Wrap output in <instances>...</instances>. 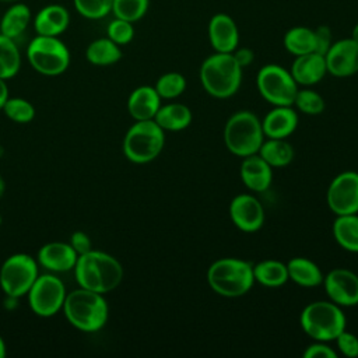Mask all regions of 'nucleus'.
Returning a JSON list of instances; mask_svg holds the SVG:
<instances>
[{
	"label": "nucleus",
	"mask_w": 358,
	"mask_h": 358,
	"mask_svg": "<svg viewBox=\"0 0 358 358\" xmlns=\"http://www.w3.org/2000/svg\"><path fill=\"white\" fill-rule=\"evenodd\" d=\"M73 271L78 287L103 295L117 288L124 274L115 256L95 249L80 255Z\"/></svg>",
	"instance_id": "obj_1"
},
{
	"label": "nucleus",
	"mask_w": 358,
	"mask_h": 358,
	"mask_svg": "<svg viewBox=\"0 0 358 358\" xmlns=\"http://www.w3.org/2000/svg\"><path fill=\"white\" fill-rule=\"evenodd\" d=\"M62 310L67 322L84 333L101 330L109 316V306L103 294L81 287L67 292Z\"/></svg>",
	"instance_id": "obj_2"
},
{
	"label": "nucleus",
	"mask_w": 358,
	"mask_h": 358,
	"mask_svg": "<svg viewBox=\"0 0 358 358\" xmlns=\"http://www.w3.org/2000/svg\"><path fill=\"white\" fill-rule=\"evenodd\" d=\"M243 69L236 63L232 53L214 52L200 66V83L207 94L225 99L235 95L242 84Z\"/></svg>",
	"instance_id": "obj_3"
},
{
	"label": "nucleus",
	"mask_w": 358,
	"mask_h": 358,
	"mask_svg": "<svg viewBox=\"0 0 358 358\" xmlns=\"http://www.w3.org/2000/svg\"><path fill=\"white\" fill-rule=\"evenodd\" d=\"M210 288L227 298H236L248 294L253 284V264L239 257H221L211 263L207 270Z\"/></svg>",
	"instance_id": "obj_4"
},
{
	"label": "nucleus",
	"mask_w": 358,
	"mask_h": 358,
	"mask_svg": "<svg viewBox=\"0 0 358 358\" xmlns=\"http://www.w3.org/2000/svg\"><path fill=\"white\" fill-rule=\"evenodd\" d=\"M299 324L313 341L330 343L347 329V317L343 308L330 299L313 301L302 309Z\"/></svg>",
	"instance_id": "obj_5"
},
{
	"label": "nucleus",
	"mask_w": 358,
	"mask_h": 358,
	"mask_svg": "<svg viewBox=\"0 0 358 358\" xmlns=\"http://www.w3.org/2000/svg\"><path fill=\"white\" fill-rule=\"evenodd\" d=\"M224 144L236 157L257 154L264 141L262 120L252 110L232 113L224 126Z\"/></svg>",
	"instance_id": "obj_6"
},
{
	"label": "nucleus",
	"mask_w": 358,
	"mask_h": 358,
	"mask_svg": "<svg viewBox=\"0 0 358 358\" xmlns=\"http://www.w3.org/2000/svg\"><path fill=\"white\" fill-rule=\"evenodd\" d=\"M165 131L151 120H136L123 137V154L133 164H148L164 150Z\"/></svg>",
	"instance_id": "obj_7"
},
{
	"label": "nucleus",
	"mask_w": 358,
	"mask_h": 358,
	"mask_svg": "<svg viewBox=\"0 0 358 358\" xmlns=\"http://www.w3.org/2000/svg\"><path fill=\"white\" fill-rule=\"evenodd\" d=\"M27 59L39 74L55 77L63 74L70 66V50L59 36L36 35L27 48Z\"/></svg>",
	"instance_id": "obj_8"
},
{
	"label": "nucleus",
	"mask_w": 358,
	"mask_h": 358,
	"mask_svg": "<svg viewBox=\"0 0 358 358\" xmlns=\"http://www.w3.org/2000/svg\"><path fill=\"white\" fill-rule=\"evenodd\" d=\"M256 87L260 96L273 106H292L299 85L285 67L268 63L256 76Z\"/></svg>",
	"instance_id": "obj_9"
},
{
	"label": "nucleus",
	"mask_w": 358,
	"mask_h": 358,
	"mask_svg": "<svg viewBox=\"0 0 358 358\" xmlns=\"http://www.w3.org/2000/svg\"><path fill=\"white\" fill-rule=\"evenodd\" d=\"M38 262L28 253H14L8 256L0 267V287L3 292L17 299L28 294L39 275Z\"/></svg>",
	"instance_id": "obj_10"
},
{
	"label": "nucleus",
	"mask_w": 358,
	"mask_h": 358,
	"mask_svg": "<svg viewBox=\"0 0 358 358\" xmlns=\"http://www.w3.org/2000/svg\"><path fill=\"white\" fill-rule=\"evenodd\" d=\"M67 291L55 273L39 274L29 288L27 298L29 309L39 317H52L63 309Z\"/></svg>",
	"instance_id": "obj_11"
},
{
	"label": "nucleus",
	"mask_w": 358,
	"mask_h": 358,
	"mask_svg": "<svg viewBox=\"0 0 358 358\" xmlns=\"http://www.w3.org/2000/svg\"><path fill=\"white\" fill-rule=\"evenodd\" d=\"M326 201L336 215L358 213V172L343 171L336 175L327 187Z\"/></svg>",
	"instance_id": "obj_12"
},
{
	"label": "nucleus",
	"mask_w": 358,
	"mask_h": 358,
	"mask_svg": "<svg viewBox=\"0 0 358 358\" xmlns=\"http://www.w3.org/2000/svg\"><path fill=\"white\" fill-rule=\"evenodd\" d=\"M322 284L331 302L341 308L358 305V275L352 270L336 267L324 275Z\"/></svg>",
	"instance_id": "obj_13"
},
{
	"label": "nucleus",
	"mask_w": 358,
	"mask_h": 358,
	"mask_svg": "<svg viewBox=\"0 0 358 358\" xmlns=\"http://www.w3.org/2000/svg\"><path fill=\"white\" fill-rule=\"evenodd\" d=\"M229 218L242 232H256L263 227L266 213L256 196L252 193H241L229 203Z\"/></svg>",
	"instance_id": "obj_14"
},
{
	"label": "nucleus",
	"mask_w": 358,
	"mask_h": 358,
	"mask_svg": "<svg viewBox=\"0 0 358 358\" xmlns=\"http://www.w3.org/2000/svg\"><path fill=\"white\" fill-rule=\"evenodd\" d=\"M327 73L345 78L358 73V42L350 38L333 41L329 50L324 53Z\"/></svg>",
	"instance_id": "obj_15"
},
{
	"label": "nucleus",
	"mask_w": 358,
	"mask_h": 358,
	"mask_svg": "<svg viewBox=\"0 0 358 358\" xmlns=\"http://www.w3.org/2000/svg\"><path fill=\"white\" fill-rule=\"evenodd\" d=\"M207 36L214 52L232 53L239 46V28L227 13H217L208 20Z\"/></svg>",
	"instance_id": "obj_16"
},
{
	"label": "nucleus",
	"mask_w": 358,
	"mask_h": 358,
	"mask_svg": "<svg viewBox=\"0 0 358 358\" xmlns=\"http://www.w3.org/2000/svg\"><path fill=\"white\" fill-rule=\"evenodd\" d=\"M78 259L77 252L73 249L70 242H48L42 245L36 255L39 266L46 268L49 273H64L74 268Z\"/></svg>",
	"instance_id": "obj_17"
},
{
	"label": "nucleus",
	"mask_w": 358,
	"mask_h": 358,
	"mask_svg": "<svg viewBox=\"0 0 358 358\" xmlns=\"http://www.w3.org/2000/svg\"><path fill=\"white\" fill-rule=\"evenodd\" d=\"M239 175L243 185L255 193L266 192L273 182V168L259 154L242 158Z\"/></svg>",
	"instance_id": "obj_18"
},
{
	"label": "nucleus",
	"mask_w": 358,
	"mask_h": 358,
	"mask_svg": "<svg viewBox=\"0 0 358 358\" xmlns=\"http://www.w3.org/2000/svg\"><path fill=\"white\" fill-rule=\"evenodd\" d=\"M298 113L294 106H273L262 120L266 138H288L298 127Z\"/></svg>",
	"instance_id": "obj_19"
},
{
	"label": "nucleus",
	"mask_w": 358,
	"mask_h": 358,
	"mask_svg": "<svg viewBox=\"0 0 358 358\" xmlns=\"http://www.w3.org/2000/svg\"><path fill=\"white\" fill-rule=\"evenodd\" d=\"M289 71L298 85H315L327 74L324 56L316 52L295 56Z\"/></svg>",
	"instance_id": "obj_20"
},
{
	"label": "nucleus",
	"mask_w": 358,
	"mask_h": 358,
	"mask_svg": "<svg viewBox=\"0 0 358 358\" xmlns=\"http://www.w3.org/2000/svg\"><path fill=\"white\" fill-rule=\"evenodd\" d=\"M70 25V13L62 4H48L34 17L36 35L60 36Z\"/></svg>",
	"instance_id": "obj_21"
},
{
	"label": "nucleus",
	"mask_w": 358,
	"mask_h": 358,
	"mask_svg": "<svg viewBox=\"0 0 358 358\" xmlns=\"http://www.w3.org/2000/svg\"><path fill=\"white\" fill-rule=\"evenodd\" d=\"M162 99L151 85L134 88L127 98V112L134 120H151L157 115Z\"/></svg>",
	"instance_id": "obj_22"
},
{
	"label": "nucleus",
	"mask_w": 358,
	"mask_h": 358,
	"mask_svg": "<svg viewBox=\"0 0 358 358\" xmlns=\"http://www.w3.org/2000/svg\"><path fill=\"white\" fill-rule=\"evenodd\" d=\"M193 115L187 105L180 102H169L161 105L154 120L164 131H180L189 127Z\"/></svg>",
	"instance_id": "obj_23"
},
{
	"label": "nucleus",
	"mask_w": 358,
	"mask_h": 358,
	"mask_svg": "<svg viewBox=\"0 0 358 358\" xmlns=\"http://www.w3.org/2000/svg\"><path fill=\"white\" fill-rule=\"evenodd\" d=\"M288 278L299 287L313 288L323 282V273L320 267L310 259L303 256L292 257L287 262Z\"/></svg>",
	"instance_id": "obj_24"
},
{
	"label": "nucleus",
	"mask_w": 358,
	"mask_h": 358,
	"mask_svg": "<svg viewBox=\"0 0 358 358\" xmlns=\"http://www.w3.org/2000/svg\"><path fill=\"white\" fill-rule=\"evenodd\" d=\"M31 20V8L24 3H14L0 18V34L15 39L28 28Z\"/></svg>",
	"instance_id": "obj_25"
},
{
	"label": "nucleus",
	"mask_w": 358,
	"mask_h": 358,
	"mask_svg": "<svg viewBox=\"0 0 358 358\" xmlns=\"http://www.w3.org/2000/svg\"><path fill=\"white\" fill-rule=\"evenodd\" d=\"M253 275L255 282L267 288H277L289 281L287 263L275 259H266L253 264Z\"/></svg>",
	"instance_id": "obj_26"
},
{
	"label": "nucleus",
	"mask_w": 358,
	"mask_h": 358,
	"mask_svg": "<svg viewBox=\"0 0 358 358\" xmlns=\"http://www.w3.org/2000/svg\"><path fill=\"white\" fill-rule=\"evenodd\" d=\"M333 236L340 248L351 253H358V213L336 215Z\"/></svg>",
	"instance_id": "obj_27"
},
{
	"label": "nucleus",
	"mask_w": 358,
	"mask_h": 358,
	"mask_svg": "<svg viewBox=\"0 0 358 358\" xmlns=\"http://www.w3.org/2000/svg\"><path fill=\"white\" fill-rule=\"evenodd\" d=\"M257 154L274 169L289 165L294 159L295 151L287 138H264Z\"/></svg>",
	"instance_id": "obj_28"
},
{
	"label": "nucleus",
	"mask_w": 358,
	"mask_h": 358,
	"mask_svg": "<svg viewBox=\"0 0 358 358\" xmlns=\"http://www.w3.org/2000/svg\"><path fill=\"white\" fill-rule=\"evenodd\" d=\"M85 59L94 66H110L122 59V49L108 36L98 38L87 46Z\"/></svg>",
	"instance_id": "obj_29"
},
{
	"label": "nucleus",
	"mask_w": 358,
	"mask_h": 358,
	"mask_svg": "<svg viewBox=\"0 0 358 358\" xmlns=\"http://www.w3.org/2000/svg\"><path fill=\"white\" fill-rule=\"evenodd\" d=\"M282 43L285 50L294 56L316 52L315 29L303 25L292 27L284 34Z\"/></svg>",
	"instance_id": "obj_30"
},
{
	"label": "nucleus",
	"mask_w": 358,
	"mask_h": 358,
	"mask_svg": "<svg viewBox=\"0 0 358 358\" xmlns=\"http://www.w3.org/2000/svg\"><path fill=\"white\" fill-rule=\"evenodd\" d=\"M21 53L15 41L0 34V78L10 80L20 71Z\"/></svg>",
	"instance_id": "obj_31"
},
{
	"label": "nucleus",
	"mask_w": 358,
	"mask_h": 358,
	"mask_svg": "<svg viewBox=\"0 0 358 358\" xmlns=\"http://www.w3.org/2000/svg\"><path fill=\"white\" fill-rule=\"evenodd\" d=\"M187 87V81L183 74L178 71H169L158 77L154 88L161 99H175L180 96Z\"/></svg>",
	"instance_id": "obj_32"
},
{
	"label": "nucleus",
	"mask_w": 358,
	"mask_h": 358,
	"mask_svg": "<svg viewBox=\"0 0 358 358\" xmlns=\"http://www.w3.org/2000/svg\"><path fill=\"white\" fill-rule=\"evenodd\" d=\"M148 7L150 0H113L112 14L116 18H122L134 24L147 14Z\"/></svg>",
	"instance_id": "obj_33"
},
{
	"label": "nucleus",
	"mask_w": 358,
	"mask_h": 358,
	"mask_svg": "<svg viewBox=\"0 0 358 358\" xmlns=\"http://www.w3.org/2000/svg\"><path fill=\"white\" fill-rule=\"evenodd\" d=\"M1 110L10 120L21 124L29 123L35 117V106L28 99L20 96H10Z\"/></svg>",
	"instance_id": "obj_34"
},
{
	"label": "nucleus",
	"mask_w": 358,
	"mask_h": 358,
	"mask_svg": "<svg viewBox=\"0 0 358 358\" xmlns=\"http://www.w3.org/2000/svg\"><path fill=\"white\" fill-rule=\"evenodd\" d=\"M292 106H295V109L303 115L316 116L324 110V99L317 91L308 87L298 90Z\"/></svg>",
	"instance_id": "obj_35"
},
{
	"label": "nucleus",
	"mask_w": 358,
	"mask_h": 358,
	"mask_svg": "<svg viewBox=\"0 0 358 358\" xmlns=\"http://www.w3.org/2000/svg\"><path fill=\"white\" fill-rule=\"evenodd\" d=\"M113 0H73L76 11L87 20H101L112 13Z\"/></svg>",
	"instance_id": "obj_36"
},
{
	"label": "nucleus",
	"mask_w": 358,
	"mask_h": 358,
	"mask_svg": "<svg viewBox=\"0 0 358 358\" xmlns=\"http://www.w3.org/2000/svg\"><path fill=\"white\" fill-rule=\"evenodd\" d=\"M106 36L117 43L119 46L127 45L134 38V27L133 22L122 20V18H113L106 28Z\"/></svg>",
	"instance_id": "obj_37"
},
{
	"label": "nucleus",
	"mask_w": 358,
	"mask_h": 358,
	"mask_svg": "<svg viewBox=\"0 0 358 358\" xmlns=\"http://www.w3.org/2000/svg\"><path fill=\"white\" fill-rule=\"evenodd\" d=\"M334 341L337 344L338 352L343 354L344 357H347V358L358 357V337L354 333H351L345 329L336 337Z\"/></svg>",
	"instance_id": "obj_38"
},
{
	"label": "nucleus",
	"mask_w": 358,
	"mask_h": 358,
	"mask_svg": "<svg viewBox=\"0 0 358 358\" xmlns=\"http://www.w3.org/2000/svg\"><path fill=\"white\" fill-rule=\"evenodd\" d=\"M303 358H337L338 352L324 341H313L303 350Z\"/></svg>",
	"instance_id": "obj_39"
},
{
	"label": "nucleus",
	"mask_w": 358,
	"mask_h": 358,
	"mask_svg": "<svg viewBox=\"0 0 358 358\" xmlns=\"http://www.w3.org/2000/svg\"><path fill=\"white\" fill-rule=\"evenodd\" d=\"M313 29H315V38H316V53H320L324 56V53L329 50V48L333 43L331 29L327 25H319Z\"/></svg>",
	"instance_id": "obj_40"
},
{
	"label": "nucleus",
	"mask_w": 358,
	"mask_h": 358,
	"mask_svg": "<svg viewBox=\"0 0 358 358\" xmlns=\"http://www.w3.org/2000/svg\"><path fill=\"white\" fill-rule=\"evenodd\" d=\"M70 245L73 246V249L77 252V255H83V253H87L88 250L92 249V242H91V238L83 232V231H76L73 232L71 238H70Z\"/></svg>",
	"instance_id": "obj_41"
},
{
	"label": "nucleus",
	"mask_w": 358,
	"mask_h": 358,
	"mask_svg": "<svg viewBox=\"0 0 358 358\" xmlns=\"http://www.w3.org/2000/svg\"><path fill=\"white\" fill-rule=\"evenodd\" d=\"M232 56L234 59L236 60V63L245 69V67H249L253 60H255V53L250 48H246V46H238L234 52H232Z\"/></svg>",
	"instance_id": "obj_42"
},
{
	"label": "nucleus",
	"mask_w": 358,
	"mask_h": 358,
	"mask_svg": "<svg viewBox=\"0 0 358 358\" xmlns=\"http://www.w3.org/2000/svg\"><path fill=\"white\" fill-rule=\"evenodd\" d=\"M6 81H7V80L0 78V110L3 109L6 101L10 98V95H8V87H7V83H6Z\"/></svg>",
	"instance_id": "obj_43"
},
{
	"label": "nucleus",
	"mask_w": 358,
	"mask_h": 358,
	"mask_svg": "<svg viewBox=\"0 0 358 358\" xmlns=\"http://www.w3.org/2000/svg\"><path fill=\"white\" fill-rule=\"evenodd\" d=\"M7 355V348H6V343L3 340V337L0 336V358H4Z\"/></svg>",
	"instance_id": "obj_44"
},
{
	"label": "nucleus",
	"mask_w": 358,
	"mask_h": 358,
	"mask_svg": "<svg viewBox=\"0 0 358 358\" xmlns=\"http://www.w3.org/2000/svg\"><path fill=\"white\" fill-rule=\"evenodd\" d=\"M351 38L354 39V41H357L358 42V22L354 25V28H352V32H351Z\"/></svg>",
	"instance_id": "obj_45"
},
{
	"label": "nucleus",
	"mask_w": 358,
	"mask_h": 358,
	"mask_svg": "<svg viewBox=\"0 0 358 358\" xmlns=\"http://www.w3.org/2000/svg\"><path fill=\"white\" fill-rule=\"evenodd\" d=\"M3 190H4V180H3V178L0 176V196L3 194Z\"/></svg>",
	"instance_id": "obj_46"
}]
</instances>
